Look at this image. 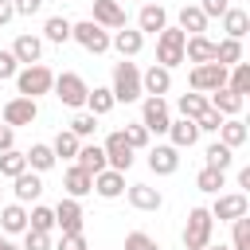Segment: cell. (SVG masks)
Wrapping results in <instances>:
<instances>
[{
  "mask_svg": "<svg viewBox=\"0 0 250 250\" xmlns=\"http://www.w3.org/2000/svg\"><path fill=\"white\" fill-rule=\"evenodd\" d=\"M215 234V219L207 207H191L188 211V223H184V250H203Z\"/></svg>",
  "mask_w": 250,
  "mask_h": 250,
  "instance_id": "cell-1",
  "label": "cell"
},
{
  "mask_svg": "<svg viewBox=\"0 0 250 250\" xmlns=\"http://www.w3.org/2000/svg\"><path fill=\"white\" fill-rule=\"evenodd\" d=\"M55 86V74L43 66V62H35V66H23V70H16V90H20V98H39V94H47Z\"/></svg>",
  "mask_w": 250,
  "mask_h": 250,
  "instance_id": "cell-2",
  "label": "cell"
},
{
  "mask_svg": "<svg viewBox=\"0 0 250 250\" xmlns=\"http://www.w3.org/2000/svg\"><path fill=\"white\" fill-rule=\"evenodd\" d=\"M113 102H137L141 98V70H137V62H129V59H121L117 66H113Z\"/></svg>",
  "mask_w": 250,
  "mask_h": 250,
  "instance_id": "cell-3",
  "label": "cell"
},
{
  "mask_svg": "<svg viewBox=\"0 0 250 250\" xmlns=\"http://www.w3.org/2000/svg\"><path fill=\"white\" fill-rule=\"evenodd\" d=\"M184 31L180 27H164L160 35H156V66H164V70H172V66H180L184 62Z\"/></svg>",
  "mask_w": 250,
  "mask_h": 250,
  "instance_id": "cell-4",
  "label": "cell"
},
{
  "mask_svg": "<svg viewBox=\"0 0 250 250\" xmlns=\"http://www.w3.org/2000/svg\"><path fill=\"white\" fill-rule=\"evenodd\" d=\"M55 98L62 102V105H70V109H78V105H86V94H90V86H86V78L82 74H74V70H62V74H55Z\"/></svg>",
  "mask_w": 250,
  "mask_h": 250,
  "instance_id": "cell-5",
  "label": "cell"
},
{
  "mask_svg": "<svg viewBox=\"0 0 250 250\" xmlns=\"http://www.w3.org/2000/svg\"><path fill=\"white\" fill-rule=\"evenodd\" d=\"M188 82H191L195 94H215V90L227 86V66H219V62H199V66H191Z\"/></svg>",
  "mask_w": 250,
  "mask_h": 250,
  "instance_id": "cell-6",
  "label": "cell"
},
{
  "mask_svg": "<svg viewBox=\"0 0 250 250\" xmlns=\"http://www.w3.org/2000/svg\"><path fill=\"white\" fill-rule=\"evenodd\" d=\"M70 39H78L90 55H105V51H109V31H105V27H98L94 20L70 23Z\"/></svg>",
  "mask_w": 250,
  "mask_h": 250,
  "instance_id": "cell-7",
  "label": "cell"
},
{
  "mask_svg": "<svg viewBox=\"0 0 250 250\" xmlns=\"http://www.w3.org/2000/svg\"><path fill=\"white\" fill-rule=\"evenodd\" d=\"M141 125H145L148 133H168V125H172L168 102H164V98H145V102H141Z\"/></svg>",
  "mask_w": 250,
  "mask_h": 250,
  "instance_id": "cell-8",
  "label": "cell"
},
{
  "mask_svg": "<svg viewBox=\"0 0 250 250\" xmlns=\"http://www.w3.org/2000/svg\"><path fill=\"white\" fill-rule=\"evenodd\" d=\"M51 211H55V227H59L62 234H82L86 215H82V203H78V199H70V195H66V199H59Z\"/></svg>",
  "mask_w": 250,
  "mask_h": 250,
  "instance_id": "cell-9",
  "label": "cell"
},
{
  "mask_svg": "<svg viewBox=\"0 0 250 250\" xmlns=\"http://www.w3.org/2000/svg\"><path fill=\"white\" fill-rule=\"evenodd\" d=\"M0 117H4V125H12V129L31 125V121L39 117V102H31V98H12V102L0 105Z\"/></svg>",
  "mask_w": 250,
  "mask_h": 250,
  "instance_id": "cell-10",
  "label": "cell"
},
{
  "mask_svg": "<svg viewBox=\"0 0 250 250\" xmlns=\"http://www.w3.org/2000/svg\"><path fill=\"white\" fill-rule=\"evenodd\" d=\"M102 152H105V164H109L113 172H129V168H133V148H129V141L121 137V129L105 137Z\"/></svg>",
  "mask_w": 250,
  "mask_h": 250,
  "instance_id": "cell-11",
  "label": "cell"
},
{
  "mask_svg": "<svg viewBox=\"0 0 250 250\" xmlns=\"http://www.w3.org/2000/svg\"><path fill=\"white\" fill-rule=\"evenodd\" d=\"M207 211H211V219H219V223H234V219H242V215L250 211V203H246L242 191H230V195H219Z\"/></svg>",
  "mask_w": 250,
  "mask_h": 250,
  "instance_id": "cell-12",
  "label": "cell"
},
{
  "mask_svg": "<svg viewBox=\"0 0 250 250\" xmlns=\"http://www.w3.org/2000/svg\"><path fill=\"white\" fill-rule=\"evenodd\" d=\"M94 23L105 31H121L125 27V4L121 0H94Z\"/></svg>",
  "mask_w": 250,
  "mask_h": 250,
  "instance_id": "cell-13",
  "label": "cell"
},
{
  "mask_svg": "<svg viewBox=\"0 0 250 250\" xmlns=\"http://www.w3.org/2000/svg\"><path fill=\"white\" fill-rule=\"evenodd\" d=\"M172 90V70H164V66H148L145 74H141V94H148V98H164Z\"/></svg>",
  "mask_w": 250,
  "mask_h": 250,
  "instance_id": "cell-14",
  "label": "cell"
},
{
  "mask_svg": "<svg viewBox=\"0 0 250 250\" xmlns=\"http://www.w3.org/2000/svg\"><path fill=\"white\" fill-rule=\"evenodd\" d=\"M12 55H16V62L35 66V62H39V55H43V39H39V35H31V31H23V35H16Z\"/></svg>",
  "mask_w": 250,
  "mask_h": 250,
  "instance_id": "cell-15",
  "label": "cell"
},
{
  "mask_svg": "<svg viewBox=\"0 0 250 250\" xmlns=\"http://www.w3.org/2000/svg\"><path fill=\"white\" fill-rule=\"evenodd\" d=\"M148 168H152L156 176H172V172L180 168V148H172V145L148 148Z\"/></svg>",
  "mask_w": 250,
  "mask_h": 250,
  "instance_id": "cell-16",
  "label": "cell"
},
{
  "mask_svg": "<svg viewBox=\"0 0 250 250\" xmlns=\"http://www.w3.org/2000/svg\"><path fill=\"white\" fill-rule=\"evenodd\" d=\"M164 27H168V12H164L160 4H145L141 16H137V31H141V35H160Z\"/></svg>",
  "mask_w": 250,
  "mask_h": 250,
  "instance_id": "cell-17",
  "label": "cell"
},
{
  "mask_svg": "<svg viewBox=\"0 0 250 250\" xmlns=\"http://www.w3.org/2000/svg\"><path fill=\"white\" fill-rule=\"evenodd\" d=\"M207 105H211L219 117H238V113H242V105H246V98H238L234 90H227V86H223V90H215V94L207 98Z\"/></svg>",
  "mask_w": 250,
  "mask_h": 250,
  "instance_id": "cell-18",
  "label": "cell"
},
{
  "mask_svg": "<svg viewBox=\"0 0 250 250\" xmlns=\"http://www.w3.org/2000/svg\"><path fill=\"white\" fill-rule=\"evenodd\" d=\"M12 191H16V203H35V199L43 195L39 172H20V176L12 180Z\"/></svg>",
  "mask_w": 250,
  "mask_h": 250,
  "instance_id": "cell-19",
  "label": "cell"
},
{
  "mask_svg": "<svg viewBox=\"0 0 250 250\" xmlns=\"http://www.w3.org/2000/svg\"><path fill=\"white\" fill-rule=\"evenodd\" d=\"M184 59L188 62H215V43L207 39V35H188L184 39Z\"/></svg>",
  "mask_w": 250,
  "mask_h": 250,
  "instance_id": "cell-20",
  "label": "cell"
},
{
  "mask_svg": "<svg viewBox=\"0 0 250 250\" xmlns=\"http://www.w3.org/2000/svg\"><path fill=\"white\" fill-rule=\"evenodd\" d=\"M109 47H117V55H121V59H133V55H141L145 35H141V31L121 27V31H113V35H109Z\"/></svg>",
  "mask_w": 250,
  "mask_h": 250,
  "instance_id": "cell-21",
  "label": "cell"
},
{
  "mask_svg": "<svg viewBox=\"0 0 250 250\" xmlns=\"http://www.w3.org/2000/svg\"><path fill=\"white\" fill-rule=\"evenodd\" d=\"M62 188H66V195H70V199H82V195H90V191H94V176H90V172H82V168L74 164V168H66Z\"/></svg>",
  "mask_w": 250,
  "mask_h": 250,
  "instance_id": "cell-22",
  "label": "cell"
},
{
  "mask_svg": "<svg viewBox=\"0 0 250 250\" xmlns=\"http://www.w3.org/2000/svg\"><path fill=\"white\" fill-rule=\"evenodd\" d=\"M94 191H98L102 199H117V195L125 191V172H113V168L98 172V176H94Z\"/></svg>",
  "mask_w": 250,
  "mask_h": 250,
  "instance_id": "cell-23",
  "label": "cell"
},
{
  "mask_svg": "<svg viewBox=\"0 0 250 250\" xmlns=\"http://www.w3.org/2000/svg\"><path fill=\"white\" fill-rule=\"evenodd\" d=\"M27 230V207L23 203H8L0 211V234H23Z\"/></svg>",
  "mask_w": 250,
  "mask_h": 250,
  "instance_id": "cell-24",
  "label": "cell"
},
{
  "mask_svg": "<svg viewBox=\"0 0 250 250\" xmlns=\"http://www.w3.org/2000/svg\"><path fill=\"white\" fill-rule=\"evenodd\" d=\"M74 164H78L82 172H90V176H98V172H105V168H109V164H105L102 145H82V148H78V156H74Z\"/></svg>",
  "mask_w": 250,
  "mask_h": 250,
  "instance_id": "cell-25",
  "label": "cell"
},
{
  "mask_svg": "<svg viewBox=\"0 0 250 250\" xmlns=\"http://www.w3.org/2000/svg\"><path fill=\"white\" fill-rule=\"evenodd\" d=\"M168 137H172V148H191V145L199 141V129H195V121L180 117V121L168 125Z\"/></svg>",
  "mask_w": 250,
  "mask_h": 250,
  "instance_id": "cell-26",
  "label": "cell"
},
{
  "mask_svg": "<svg viewBox=\"0 0 250 250\" xmlns=\"http://www.w3.org/2000/svg\"><path fill=\"white\" fill-rule=\"evenodd\" d=\"M129 203L137 207V211H160V191L156 188H148V184H133L129 188Z\"/></svg>",
  "mask_w": 250,
  "mask_h": 250,
  "instance_id": "cell-27",
  "label": "cell"
},
{
  "mask_svg": "<svg viewBox=\"0 0 250 250\" xmlns=\"http://www.w3.org/2000/svg\"><path fill=\"white\" fill-rule=\"evenodd\" d=\"M180 31L184 35H203L207 31V16L199 12V4H184L180 8Z\"/></svg>",
  "mask_w": 250,
  "mask_h": 250,
  "instance_id": "cell-28",
  "label": "cell"
},
{
  "mask_svg": "<svg viewBox=\"0 0 250 250\" xmlns=\"http://www.w3.org/2000/svg\"><path fill=\"white\" fill-rule=\"evenodd\" d=\"M223 31H227V39H238L242 43V35L250 31V16L242 8H227L223 12Z\"/></svg>",
  "mask_w": 250,
  "mask_h": 250,
  "instance_id": "cell-29",
  "label": "cell"
},
{
  "mask_svg": "<svg viewBox=\"0 0 250 250\" xmlns=\"http://www.w3.org/2000/svg\"><path fill=\"white\" fill-rule=\"evenodd\" d=\"M113 105H117V102H113V90H109V86H94V90L86 94V113H94V117H105Z\"/></svg>",
  "mask_w": 250,
  "mask_h": 250,
  "instance_id": "cell-30",
  "label": "cell"
},
{
  "mask_svg": "<svg viewBox=\"0 0 250 250\" xmlns=\"http://www.w3.org/2000/svg\"><path fill=\"white\" fill-rule=\"evenodd\" d=\"M219 145H227V148L246 145V125H242L238 117H223V125H219Z\"/></svg>",
  "mask_w": 250,
  "mask_h": 250,
  "instance_id": "cell-31",
  "label": "cell"
},
{
  "mask_svg": "<svg viewBox=\"0 0 250 250\" xmlns=\"http://www.w3.org/2000/svg\"><path fill=\"white\" fill-rule=\"evenodd\" d=\"M78 148H82V141L70 133V129H59V137L51 141V152H55V160L62 156V160H74L78 156Z\"/></svg>",
  "mask_w": 250,
  "mask_h": 250,
  "instance_id": "cell-32",
  "label": "cell"
},
{
  "mask_svg": "<svg viewBox=\"0 0 250 250\" xmlns=\"http://www.w3.org/2000/svg\"><path fill=\"white\" fill-rule=\"evenodd\" d=\"M227 90H234L238 98L250 94V62H234V66L227 70Z\"/></svg>",
  "mask_w": 250,
  "mask_h": 250,
  "instance_id": "cell-33",
  "label": "cell"
},
{
  "mask_svg": "<svg viewBox=\"0 0 250 250\" xmlns=\"http://www.w3.org/2000/svg\"><path fill=\"white\" fill-rule=\"evenodd\" d=\"M176 109H180V117H188V121H195V117H199V113H207L211 105H207V98H203V94H195V90H191V94H180V102H176Z\"/></svg>",
  "mask_w": 250,
  "mask_h": 250,
  "instance_id": "cell-34",
  "label": "cell"
},
{
  "mask_svg": "<svg viewBox=\"0 0 250 250\" xmlns=\"http://www.w3.org/2000/svg\"><path fill=\"white\" fill-rule=\"evenodd\" d=\"M27 230L51 234V230H55V211H51V207H43V203H35V207L27 211Z\"/></svg>",
  "mask_w": 250,
  "mask_h": 250,
  "instance_id": "cell-35",
  "label": "cell"
},
{
  "mask_svg": "<svg viewBox=\"0 0 250 250\" xmlns=\"http://www.w3.org/2000/svg\"><path fill=\"white\" fill-rule=\"evenodd\" d=\"M43 35H47V43H66L70 39V20L66 16H47V23H43Z\"/></svg>",
  "mask_w": 250,
  "mask_h": 250,
  "instance_id": "cell-36",
  "label": "cell"
},
{
  "mask_svg": "<svg viewBox=\"0 0 250 250\" xmlns=\"http://www.w3.org/2000/svg\"><path fill=\"white\" fill-rule=\"evenodd\" d=\"M215 62L219 66H234V62H242V43L238 39H223V43H215Z\"/></svg>",
  "mask_w": 250,
  "mask_h": 250,
  "instance_id": "cell-37",
  "label": "cell"
},
{
  "mask_svg": "<svg viewBox=\"0 0 250 250\" xmlns=\"http://www.w3.org/2000/svg\"><path fill=\"white\" fill-rule=\"evenodd\" d=\"M27 156V168L31 172H47V168H55V152H51V145H31V152H23Z\"/></svg>",
  "mask_w": 250,
  "mask_h": 250,
  "instance_id": "cell-38",
  "label": "cell"
},
{
  "mask_svg": "<svg viewBox=\"0 0 250 250\" xmlns=\"http://www.w3.org/2000/svg\"><path fill=\"white\" fill-rule=\"evenodd\" d=\"M20 172H27V156H23V152H16V148H8V152H0V176H8V180H16Z\"/></svg>",
  "mask_w": 250,
  "mask_h": 250,
  "instance_id": "cell-39",
  "label": "cell"
},
{
  "mask_svg": "<svg viewBox=\"0 0 250 250\" xmlns=\"http://www.w3.org/2000/svg\"><path fill=\"white\" fill-rule=\"evenodd\" d=\"M230 164H234V148H227V145L215 141V145L207 148V164H203V168H219V172H227Z\"/></svg>",
  "mask_w": 250,
  "mask_h": 250,
  "instance_id": "cell-40",
  "label": "cell"
},
{
  "mask_svg": "<svg viewBox=\"0 0 250 250\" xmlns=\"http://www.w3.org/2000/svg\"><path fill=\"white\" fill-rule=\"evenodd\" d=\"M195 188L219 195V188H227V172H219V168H203V172L195 176Z\"/></svg>",
  "mask_w": 250,
  "mask_h": 250,
  "instance_id": "cell-41",
  "label": "cell"
},
{
  "mask_svg": "<svg viewBox=\"0 0 250 250\" xmlns=\"http://www.w3.org/2000/svg\"><path fill=\"white\" fill-rule=\"evenodd\" d=\"M121 137H125V141H129V148L137 152V148H148V137H152V133H148L141 121H133V125H125V129H121Z\"/></svg>",
  "mask_w": 250,
  "mask_h": 250,
  "instance_id": "cell-42",
  "label": "cell"
},
{
  "mask_svg": "<svg viewBox=\"0 0 250 250\" xmlns=\"http://www.w3.org/2000/svg\"><path fill=\"white\" fill-rule=\"evenodd\" d=\"M230 250H250V219H234V230H230Z\"/></svg>",
  "mask_w": 250,
  "mask_h": 250,
  "instance_id": "cell-43",
  "label": "cell"
},
{
  "mask_svg": "<svg viewBox=\"0 0 250 250\" xmlns=\"http://www.w3.org/2000/svg\"><path fill=\"white\" fill-rule=\"evenodd\" d=\"M125 250H160V242L152 234H145V230H129L125 234Z\"/></svg>",
  "mask_w": 250,
  "mask_h": 250,
  "instance_id": "cell-44",
  "label": "cell"
},
{
  "mask_svg": "<svg viewBox=\"0 0 250 250\" xmlns=\"http://www.w3.org/2000/svg\"><path fill=\"white\" fill-rule=\"evenodd\" d=\"M94 129H98V117L94 113H78L74 121H70V133L82 141V137H94Z\"/></svg>",
  "mask_w": 250,
  "mask_h": 250,
  "instance_id": "cell-45",
  "label": "cell"
},
{
  "mask_svg": "<svg viewBox=\"0 0 250 250\" xmlns=\"http://www.w3.org/2000/svg\"><path fill=\"white\" fill-rule=\"evenodd\" d=\"M20 250H51V234H39V230H23V246Z\"/></svg>",
  "mask_w": 250,
  "mask_h": 250,
  "instance_id": "cell-46",
  "label": "cell"
},
{
  "mask_svg": "<svg viewBox=\"0 0 250 250\" xmlns=\"http://www.w3.org/2000/svg\"><path fill=\"white\" fill-rule=\"evenodd\" d=\"M219 125H223V117H219L215 109H207V113L195 117V129H199V133H219Z\"/></svg>",
  "mask_w": 250,
  "mask_h": 250,
  "instance_id": "cell-47",
  "label": "cell"
},
{
  "mask_svg": "<svg viewBox=\"0 0 250 250\" xmlns=\"http://www.w3.org/2000/svg\"><path fill=\"white\" fill-rule=\"evenodd\" d=\"M227 8H230V0H199V12H203L207 20H211V16H219V20H223V12H227Z\"/></svg>",
  "mask_w": 250,
  "mask_h": 250,
  "instance_id": "cell-48",
  "label": "cell"
},
{
  "mask_svg": "<svg viewBox=\"0 0 250 250\" xmlns=\"http://www.w3.org/2000/svg\"><path fill=\"white\" fill-rule=\"evenodd\" d=\"M16 70H20L16 55L12 51H0V78H16Z\"/></svg>",
  "mask_w": 250,
  "mask_h": 250,
  "instance_id": "cell-49",
  "label": "cell"
},
{
  "mask_svg": "<svg viewBox=\"0 0 250 250\" xmlns=\"http://www.w3.org/2000/svg\"><path fill=\"white\" fill-rule=\"evenodd\" d=\"M55 250H90V246H86V238H82V234H62Z\"/></svg>",
  "mask_w": 250,
  "mask_h": 250,
  "instance_id": "cell-50",
  "label": "cell"
},
{
  "mask_svg": "<svg viewBox=\"0 0 250 250\" xmlns=\"http://www.w3.org/2000/svg\"><path fill=\"white\" fill-rule=\"evenodd\" d=\"M12 8H16V16H35L43 8V0H12Z\"/></svg>",
  "mask_w": 250,
  "mask_h": 250,
  "instance_id": "cell-51",
  "label": "cell"
},
{
  "mask_svg": "<svg viewBox=\"0 0 250 250\" xmlns=\"http://www.w3.org/2000/svg\"><path fill=\"white\" fill-rule=\"evenodd\" d=\"M12 145H16V129L12 125H0V152H8Z\"/></svg>",
  "mask_w": 250,
  "mask_h": 250,
  "instance_id": "cell-52",
  "label": "cell"
},
{
  "mask_svg": "<svg viewBox=\"0 0 250 250\" xmlns=\"http://www.w3.org/2000/svg\"><path fill=\"white\" fill-rule=\"evenodd\" d=\"M12 16H16V8H12V0H0V27H4V23L12 20Z\"/></svg>",
  "mask_w": 250,
  "mask_h": 250,
  "instance_id": "cell-53",
  "label": "cell"
},
{
  "mask_svg": "<svg viewBox=\"0 0 250 250\" xmlns=\"http://www.w3.org/2000/svg\"><path fill=\"white\" fill-rule=\"evenodd\" d=\"M0 250H20V246H16V242H8V238L0 234Z\"/></svg>",
  "mask_w": 250,
  "mask_h": 250,
  "instance_id": "cell-54",
  "label": "cell"
},
{
  "mask_svg": "<svg viewBox=\"0 0 250 250\" xmlns=\"http://www.w3.org/2000/svg\"><path fill=\"white\" fill-rule=\"evenodd\" d=\"M203 250H230V246H215V242H207V246H203Z\"/></svg>",
  "mask_w": 250,
  "mask_h": 250,
  "instance_id": "cell-55",
  "label": "cell"
},
{
  "mask_svg": "<svg viewBox=\"0 0 250 250\" xmlns=\"http://www.w3.org/2000/svg\"><path fill=\"white\" fill-rule=\"evenodd\" d=\"M0 191H4V188H0Z\"/></svg>",
  "mask_w": 250,
  "mask_h": 250,
  "instance_id": "cell-56",
  "label": "cell"
}]
</instances>
